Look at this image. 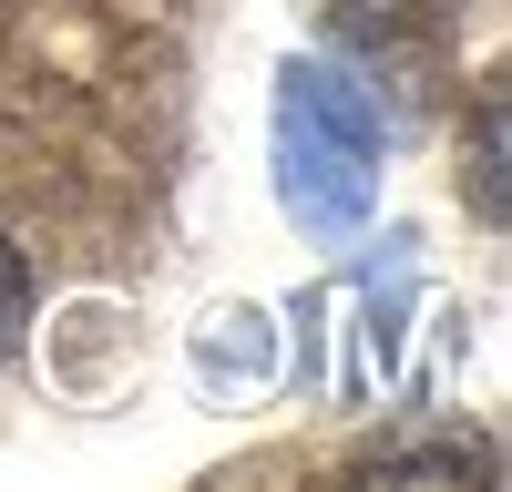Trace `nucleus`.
Wrapping results in <instances>:
<instances>
[{
    "label": "nucleus",
    "instance_id": "f257e3e1",
    "mask_svg": "<svg viewBox=\"0 0 512 492\" xmlns=\"http://www.w3.org/2000/svg\"><path fill=\"white\" fill-rule=\"evenodd\" d=\"M379 103L338 62H287L277 72V195L308 236H359L379 205Z\"/></svg>",
    "mask_w": 512,
    "mask_h": 492
},
{
    "label": "nucleus",
    "instance_id": "20e7f679",
    "mask_svg": "<svg viewBox=\"0 0 512 492\" xmlns=\"http://www.w3.org/2000/svg\"><path fill=\"white\" fill-rule=\"evenodd\" d=\"M21 328H31V267H21V246H0V359L21 349Z\"/></svg>",
    "mask_w": 512,
    "mask_h": 492
},
{
    "label": "nucleus",
    "instance_id": "7ed1b4c3",
    "mask_svg": "<svg viewBox=\"0 0 512 492\" xmlns=\"http://www.w3.org/2000/svg\"><path fill=\"white\" fill-rule=\"evenodd\" d=\"M472 195L502 226V93H482V113H472Z\"/></svg>",
    "mask_w": 512,
    "mask_h": 492
},
{
    "label": "nucleus",
    "instance_id": "f03ea898",
    "mask_svg": "<svg viewBox=\"0 0 512 492\" xmlns=\"http://www.w3.org/2000/svg\"><path fill=\"white\" fill-rule=\"evenodd\" d=\"M318 21H328L338 41H359V52H379V41H410V31H420L410 0H318Z\"/></svg>",
    "mask_w": 512,
    "mask_h": 492
}]
</instances>
